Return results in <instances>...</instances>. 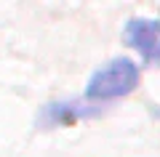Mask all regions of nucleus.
I'll return each instance as SVG.
<instances>
[{
  "instance_id": "1",
  "label": "nucleus",
  "mask_w": 160,
  "mask_h": 157,
  "mask_svg": "<svg viewBox=\"0 0 160 157\" xmlns=\"http://www.w3.org/2000/svg\"><path fill=\"white\" fill-rule=\"evenodd\" d=\"M139 85V67L126 56H118L112 61L102 64L96 72L91 75L86 88V99L93 104L102 101H112V99H123V96L133 93Z\"/></svg>"
},
{
  "instance_id": "2",
  "label": "nucleus",
  "mask_w": 160,
  "mask_h": 157,
  "mask_svg": "<svg viewBox=\"0 0 160 157\" xmlns=\"http://www.w3.org/2000/svg\"><path fill=\"white\" fill-rule=\"evenodd\" d=\"M123 40L142 56L144 64H160V19H131L123 29Z\"/></svg>"
},
{
  "instance_id": "3",
  "label": "nucleus",
  "mask_w": 160,
  "mask_h": 157,
  "mask_svg": "<svg viewBox=\"0 0 160 157\" xmlns=\"http://www.w3.org/2000/svg\"><path fill=\"white\" fill-rule=\"evenodd\" d=\"M102 112L99 104L93 101H80V99H67V101H51L43 107L38 123L43 128H64V125H72L78 120H86V117H96Z\"/></svg>"
},
{
  "instance_id": "4",
  "label": "nucleus",
  "mask_w": 160,
  "mask_h": 157,
  "mask_svg": "<svg viewBox=\"0 0 160 157\" xmlns=\"http://www.w3.org/2000/svg\"><path fill=\"white\" fill-rule=\"evenodd\" d=\"M155 115H158V117H160V107H158V109H155Z\"/></svg>"
}]
</instances>
